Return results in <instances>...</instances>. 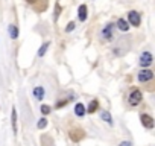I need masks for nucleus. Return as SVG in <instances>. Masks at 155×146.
Listing matches in <instances>:
<instances>
[{
    "label": "nucleus",
    "instance_id": "nucleus-1",
    "mask_svg": "<svg viewBox=\"0 0 155 146\" xmlns=\"http://www.w3.org/2000/svg\"><path fill=\"white\" fill-rule=\"evenodd\" d=\"M69 136H70V140H73V142H81V140L85 137V132H84V129H81V128H73V129H70Z\"/></svg>",
    "mask_w": 155,
    "mask_h": 146
},
{
    "label": "nucleus",
    "instance_id": "nucleus-2",
    "mask_svg": "<svg viewBox=\"0 0 155 146\" xmlns=\"http://www.w3.org/2000/svg\"><path fill=\"white\" fill-rule=\"evenodd\" d=\"M141 91L140 90H132V93L129 95V104L132 105V107H136V105H138L141 102Z\"/></svg>",
    "mask_w": 155,
    "mask_h": 146
},
{
    "label": "nucleus",
    "instance_id": "nucleus-3",
    "mask_svg": "<svg viewBox=\"0 0 155 146\" xmlns=\"http://www.w3.org/2000/svg\"><path fill=\"white\" fill-rule=\"evenodd\" d=\"M128 22L132 26H140V14L137 11H131L129 14H128Z\"/></svg>",
    "mask_w": 155,
    "mask_h": 146
},
{
    "label": "nucleus",
    "instance_id": "nucleus-4",
    "mask_svg": "<svg viewBox=\"0 0 155 146\" xmlns=\"http://www.w3.org/2000/svg\"><path fill=\"white\" fill-rule=\"evenodd\" d=\"M140 120H141V123H143V127L149 128V129L154 128V119L149 114H141L140 116Z\"/></svg>",
    "mask_w": 155,
    "mask_h": 146
},
{
    "label": "nucleus",
    "instance_id": "nucleus-5",
    "mask_svg": "<svg viewBox=\"0 0 155 146\" xmlns=\"http://www.w3.org/2000/svg\"><path fill=\"white\" fill-rule=\"evenodd\" d=\"M154 78V73L151 70H141L138 73V81L140 82H146V81H151V79Z\"/></svg>",
    "mask_w": 155,
    "mask_h": 146
},
{
    "label": "nucleus",
    "instance_id": "nucleus-6",
    "mask_svg": "<svg viewBox=\"0 0 155 146\" xmlns=\"http://www.w3.org/2000/svg\"><path fill=\"white\" fill-rule=\"evenodd\" d=\"M140 64L143 65V67H147V65L152 64V55L149 52H143V55L140 56Z\"/></svg>",
    "mask_w": 155,
    "mask_h": 146
},
{
    "label": "nucleus",
    "instance_id": "nucleus-7",
    "mask_svg": "<svg viewBox=\"0 0 155 146\" xmlns=\"http://www.w3.org/2000/svg\"><path fill=\"white\" fill-rule=\"evenodd\" d=\"M102 38L106 41H111L113 40V24H106L102 29Z\"/></svg>",
    "mask_w": 155,
    "mask_h": 146
},
{
    "label": "nucleus",
    "instance_id": "nucleus-8",
    "mask_svg": "<svg viewBox=\"0 0 155 146\" xmlns=\"http://www.w3.org/2000/svg\"><path fill=\"white\" fill-rule=\"evenodd\" d=\"M78 18L81 22H85L87 20V6L85 5H81L78 8Z\"/></svg>",
    "mask_w": 155,
    "mask_h": 146
},
{
    "label": "nucleus",
    "instance_id": "nucleus-9",
    "mask_svg": "<svg viewBox=\"0 0 155 146\" xmlns=\"http://www.w3.org/2000/svg\"><path fill=\"white\" fill-rule=\"evenodd\" d=\"M47 5H49V2H47V0H38V2L33 5V8H35L38 12H43V11L47 8Z\"/></svg>",
    "mask_w": 155,
    "mask_h": 146
},
{
    "label": "nucleus",
    "instance_id": "nucleus-10",
    "mask_svg": "<svg viewBox=\"0 0 155 146\" xmlns=\"http://www.w3.org/2000/svg\"><path fill=\"white\" fill-rule=\"evenodd\" d=\"M41 145L43 146H55V143H53V138L47 134H43L41 136Z\"/></svg>",
    "mask_w": 155,
    "mask_h": 146
},
{
    "label": "nucleus",
    "instance_id": "nucleus-11",
    "mask_svg": "<svg viewBox=\"0 0 155 146\" xmlns=\"http://www.w3.org/2000/svg\"><path fill=\"white\" fill-rule=\"evenodd\" d=\"M32 93H33V96H35L38 101H41V99L44 97V88L43 87H35Z\"/></svg>",
    "mask_w": 155,
    "mask_h": 146
},
{
    "label": "nucleus",
    "instance_id": "nucleus-12",
    "mask_svg": "<svg viewBox=\"0 0 155 146\" xmlns=\"http://www.w3.org/2000/svg\"><path fill=\"white\" fill-rule=\"evenodd\" d=\"M11 123H12V131H14V134H17V111H15V108H12Z\"/></svg>",
    "mask_w": 155,
    "mask_h": 146
},
{
    "label": "nucleus",
    "instance_id": "nucleus-13",
    "mask_svg": "<svg viewBox=\"0 0 155 146\" xmlns=\"http://www.w3.org/2000/svg\"><path fill=\"white\" fill-rule=\"evenodd\" d=\"M85 113H87V110H85L84 105H82V104H76V107H75V114L81 117V116H84Z\"/></svg>",
    "mask_w": 155,
    "mask_h": 146
},
{
    "label": "nucleus",
    "instance_id": "nucleus-14",
    "mask_svg": "<svg viewBox=\"0 0 155 146\" xmlns=\"http://www.w3.org/2000/svg\"><path fill=\"white\" fill-rule=\"evenodd\" d=\"M117 26H119V29L123 31V32H126L128 29H129V24H128V22H126V20H123V18H120L119 22H117Z\"/></svg>",
    "mask_w": 155,
    "mask_h": 146
},
{
    "label": "nucleus",
    "instance_id": "nucleus-15",
    "mask_svg": "<svg viewBox=\"0 0 155 146\" xmlns=\"http://www.w3.org/2000/svg\"><path fill=\"white\" fill-rule=\"evenodd\" d=\"M8 31H9L11 38H14V40H15V38L18 37V28H17L15 24H9V29H8Z\"/></svg>",
    "mask_w": 155,
    "mask_h": 146
},
{
    "label": "nucleus",
    "instance_id": "nucleus-16",
    "mask_svg": "<svg viewBox=\"0 0 155 146\" xmlns=\"http://www.w3.org/2000/svg\"><path fill=\"white\" fill-rule=\"evenodd\" d=\"M97 108H99V102L97 101H91L90 105H88V108H85V110H87V113H94V111H97Z\"/></svg>",
    "mask_w": 155,
    "mask_h": 146
},
{
    "label": "nucleus",
    "instance_id": "nucleus-17",
    "mask_svg": "<svg viewBox=\"0 0 155 146\" xmlns=\"http://www.w3.org/2000/svg\"><path fill=\"white\" fill-rule=\"evenodd\" d=\"M100 117H102L105 122H108L110 125H113V117H111V114H110L108 111H102V114H100Z\"/></svg>",
    "mask_w": 155,
    "mask_h": 146
},
{
    "label": "nucleus",
    "instance_id": "nucleus-18",
    "mask_svg": "<svg viewBox=\"0 0 155 146\" xmlns=\"http://www.w3.org/2000/svg\"><path fill=\"white\" fill-rule=\"evenodd\" d=\"M37 127H38V129H44L46 127H47V120L43 117V119H40L38 120V123H37Z\"/></svg>",
    "mask_w": 155,
    "mask_h": 146
},
{
    "label": "nucleus",
    "instance_id": "nucleus-19",
    "mask_svg": "<svg viewBox=\"0 0 155 146\" xmlns=\"http://www.w3.org/2000/svg\"><path fill=\"white\" fill-rule=\"evenodd\" d=\"M47 47H49V43H46V44H43L41 46V49L38 50V56H43L44 54H46V50H47Z\"/></svg>",
    "mask_w": 155,
    "mask_h": 146
},
{
    "label": "nucleus",
    "instance_id": "nucleus-20",
    "mask_svg": "<svg viewBox=\"0 0 155 146\" xmlns=\"http://www.w3.org/2000/svg\"><path fill=\"white\" fill-rule=\"evenodd\" d=\"M41 113H43V114H49V113H50V107H49V105H43V107H41Z\"/></svg>",
    "mask_w": 155,
    "mask_h": 146
},
{
    "label": "nucleus",
    "instance_id": "nucleus-21",
    "mask_svg": "<svg viewBox=\"0 0 155 146\" xmlns=\"http://www.w3.org/2000/svg\"><path fill=\"white\" fill-rule=\"evenodd\" d=\"M59 12H61V6L56 3V5H55V20L59 17Z\"/></svg>",
    "mask_w": 155,
    "mask_h": 146
},
{
    "label": "nucleus",
    "instance_id": "nucleus-22",
    "mask_svg": "<svg viewBox=\"0 0 155 146\" xmlns=\"http://www.w3.org/2000/svg\"><path fill=\"white\" fill-rule=\"evenodd\" d=\"M73 29H75V23H73V22H70V23H69V26H67V28H65V32H72Z\"/></svg>",
    "mask_w": 155,
    "mask_h": 146
},
{
    "label": "nucleus",
    "instance_id": "nucleus-23",
    "mask_svg": "<svg viewBox=\"0 0 155 146\" xmlns=\"http://www.w3.org/2000/svg\"><path fill=\"white\" fill-rule=\"evenodd\" d=\"M119 146H132V145H131L129 142H122V143H120Z\"/></svg>",
    "mask_w": 155,
    "mask_h": 146
},
{
    "label": "nucleus",
    "instance_id": "nucleus-24",
    "mask_svg": "<svg viewBox=\"0 0 155 146\" xmlns=\"http://www.w3.org/2000/svg\"><path fill=\"white\" fill-rule=\"evenodd\" d=\"M26 2H28V3H31V5H35V3L38 2V0H26Z\"/></svg>",
    "mask_w": 155,
    "mask_h": 146
}]
</instances>
